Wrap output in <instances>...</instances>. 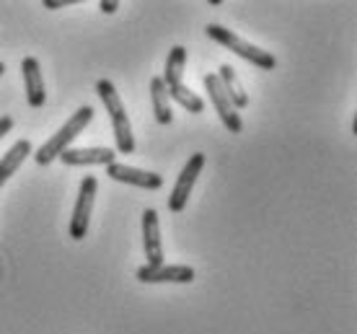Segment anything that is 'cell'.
<instances>
[{
	"mask_svg": "<svg viewBox=\"0 0 357 334\" xmlns=\"http://www.w3.org/2000/svg\"><path fill=\"white\" fill-rule=\"evenodd\" d=\"M215 75H218L220 86L225 89V93H228L231 104L236 107V112H238V109H246V107H249V93H246L243 83L238 81V75H236V70H233L231 65H228V63L220 65V70L215 73Z\"/></svg>",
	"mask_w": 357,
	"mask_h": 334,
	"instance_id": "cell-12",
	"label": "cell"
},
{
	"mask_svg": "<svg viewBox=\"0 0 357 334\" xmlns=\"http://www.w3.org/2000/svg\"><path fill=\"white\" fill-rule=\"evenodd\" d=\"M21 75H24V91H26L29 107H45V78L36 57H24L21 60Z\"/></svg>",
	"mask_w": 357,
	"mask_h": 334,
	"instance_id": "cell-10",
	"label": "cell"
},
{
	"mask_svg": "<svg viewBox=\"0 0 357 334\" xmlns=\"http://www.w3.org/2000/svg\"><path fill=\"white\" fill-rule=\"evenodd\" d=\"M202 169H205V153H195L187 163H184V169H181L176 184H174V190H171V195H169L171 213H181V210L187 208L189 195H192V190H195L197 176H199Z\"/></svg>",
	"mask_w": 357,
	"mask_h": 334,
	"instance_id": "cell-6",
	"label": "cell"
},
{
	"mask_svg": "<svg viewBox=\"0 0 357 334\" xmlns=\"http://www.w3.org/2000/svg\"><path fill=\"white\" fill-rule=\"evenodd\" d=\"M98 8L104 10V13H116L119 3H116V0H101V3H98Z\"/></svg>",
	"mask_w": 357,
	"mask_h": 334,
	"instance_id": "cell-19",
	"label": "cell"
},
{
	"mask_svg": "<svg viewBox=\"0 0 357 334\" xmlns=\"http://www.w3.org/2000/svg\"><path fill=\"white\" fill-rule=\"evenodd\" d=\"M29 153H31V143H29V140H18V143H13L8 151L3 153V158H0V190H3V184L21 169V163L26 161Z\"/></svg>",
	"mask_w": 357,
	"mask_h": 334,
	"instance_id": "cell-13",
	"label": "cell"
},
{
	"mask_svg": "<svg viewBox=\"0 0 357 334\" xmlns=\"http://www.w3.org/2000/svg\"><path fill=\"white\" fill-rule=\"evenodd\" d=\"M184 70H187V47L176 45L169 52V57H166V70H163V75H161L163 83H166V89L184 83Z\"/></svg>",
	"mask_w": 357,
	"mask_h": 334,
	"instance_id": "cell-15",
	"label": "cell"
},
{
	"mask_svg": "<svg viewBox=\"0 0 357 334\" xmlns=\"http://www.w3.org/2000/svg\"><path fill=\"white\" fill-rule=\"evenodd\" d=\"M169 99H174L176 104H181V107L187 109V112H192V114H202V112H205V101H202V96H197L195 91L189 89V86H184V83L171 86Z\"/></svg>",
	"mask_w": 357,
	"mask_h": 334,
	"instance_id": "cell-16",
	"label": "cell"
},
{
	"mask_svg": "<svg viewBox=\"0 0 357 334\" xmlns=\"http://www.w3.org/2000/svg\"><path fill=\"white\" fill-rule=\"evenodd\" d=\"M202 83H205L207 93H210V104L215 107V112H218L220 122L228 127V132H233V135L243 132L241 114H238V112H236V107L231 104V99H228L225 89L220 86V81H218V75H215V73H207L205 78H202Z\"/></svg>",
	"mask_w": 357,
	"mask_h": 334,
	"instance_id": "cell-5",
	"label": "cell"
},
{
	"mask_svg": "<svg viewBox=\"0 0 357 334\" xmlns=\"http://www.w3.org/2000/svg\"><path fill=\"white\" fill-rule=\"evenodd\" d=\"M91 119H93V109L91 107H81L78 112H73V117L34 153L36 163H39V166H50L54 158H60L68 148H73V140L86 132V127L91 125Z\"/></svg>",
	"mask_w": 357,
	"mask_h": 334,
	"instance_id": "cell-2",
	"label": "cell"
},
{
	"mask_svg": "<svg viewBox=\"0 0 357 334\" xmlns=\"http://www.w3.org/2000/svg\"><path fill=\"white\" fill-rule=\"evenodd\" d=\"M207 36L213 39V42H218V45H223L225 50H231L233 54H238L241 60H246V63L257 65L259 70H275L277 68V57L272 52H267V50H261V47L251 45V42H246V39H241L238 34H233L231 29L220 26V24H207Z\"/></svg>",
	"mask_w": 357,
	"mask_h": 334,
	"instance_id": "cell-3",
	"label": "cell"
},
{
	"mask_svg": "<svg viewBox=\"0 0 357 334\" xmlns=\"http://www.w3.org/2000/svg\"><path fill=\"white\" fill-rule=\"evenodd\" d=\"M107 176L114 181H122V184H132V187H140V190H161L163 187V176L155 172H145V169H135V166H127V163H109L107 166Z\"/></svg>",
	"mask_w": 357,
	"mask_h": 334,
	"instance_id": "cell-7",
	"label": "cell"
},
{
	"mask_svg": "<svg viewBox=\"0 0 357 334\" xmlns=\"http://www.w3.org/2000/svg\"><path fill=\"white\" fill-rule=\"evenodd\" d=\"M137 280L140 282H176V285H189L195 280V270L189 264H143L137 270Z\"/></svg>",
	"mask_w": 357,
	"mask_h": 334,
	"instance_id": "cell-8",
	"label": "cell"
},
{
	"mask_svg": "<svg viewBox=\"0 0 357 334\" xmlns=\"http://www.w3.org/2000/svg\"><path fill=\"white\" fill-rule=\"evenodd\" d=\"M3 73H6V63H3V60H0V75H3Z\"/></svg>",
	"mask_w": 357,
	"mask_h": 334,
	"instance_id": "cell-20",
	"label": "cell"
},
{
	"mask_svg": "<svg viewBox=\"0 0 357 334\" xmlns=\"http://www.w3.org/2000/svg\"><path fill=\"white\" fill-rule=\"evenodd\" d=\"M73 3H78V0H42V6L50 10L65 8V6H73Z\"/></svg>",
	"mask_w": 357,
	"mask_h": 334,
	"instance_id": "cell-17",
	"label": "cell"
},
{
	"mask_svg": "<svg viewBox=\"0 0 357 334\" xmlns=\"http://www.w3.org/2000/svg\"><path fill=\"white\" fill-rule=\"evenodd\" d=\"M96 190H98L96 176H83L81 187H78V199H75V208H73V218H70L73 241H81L89 234L91 213H93V202H96Z\"/></svg>",
	"mask_w": 357,
	"mask_h": 334,
	"instance_id": "cell-4",
	"label": "cell"
},
{
	"mask_svg": "<svg viewBox=\"0 0 357 334\" xmlns=\"http://www.w3.org/2000/svg\"><path fill=\"white\" fill-rule=\"evenodd\" d=\"M151 104H153V114H155V122L158 125H171L174 119V112H171V99H169V89L163 83L161 75H155L151 81Z\"/></svg>",
	"mask_w": 357,
	"mask_h": 334,
	"instance_id": "cell-14",
	"label": "cell"
},
{
	"mask_svg": "<svg viewBox=\"0 0 357 334\" xmlns=\"http://www.w3.org/2000/svg\"><path fill=\"white\" fill-rule=\"evenodd\" d=\"M10 130H13V117H8V114H3L0 117V140L8 135Z\"/></svg>",
	"mask_w": 357,
	"mask_h": 334,
	"instance_id": "cell-18",
	"label": "cell"
},
{
	"mask_svg": "<svg viewBox=\"0 0 357 334\" xmlns=\"http://www.w3.org/2000/svg\"><path fill=\"white\" fill-rule=\"evenodd\" d=\"M114 148H68L60 161L65 166H109L114 163Z\"/></svg>",
	"mask_w": 357,
	"mask_h": 334,
	"instance_id": "cell-11",
	"label": "cell"
},
{
	"mask_svg": "<svg viewBox=\"0 0 357 334\" xmlns=\"http://www.w3.org/2000/svg\"><path fill=\"white\" fill-rule=\"evenodd\" d=\"M96 93L101 104L107 107V114L112 119V127H114V140H116V151L119 153H135V135H132V125H130V117H127L125 101L119 96V91L114 89V83L101 78L96 83Z\"/></svg>",
	"mask_w": 357,
	"mask_h": 334,
	"instance_id": "cell-1",
	"label": "cell"
},
{
	"mask_svg": "<svg viewBox=\"0 0 357 334\" xmlns=\"http://www.w3.org/2000/svg\"><path fill=\"white\" fill-rule=\"evenodd\" d=\"M143 249H145V259L155 267V264L166 262V254H163V238H161V223H158V213L153 208H148L143 213Z\"/></svg>",
	"mask_w": 357,
	"mask_h": 334,
	"instance_id": "cell-9",
	"label": "cell"
}]
</instances>
